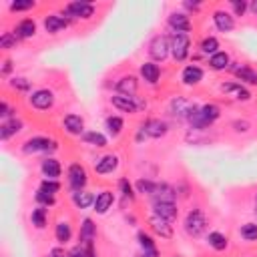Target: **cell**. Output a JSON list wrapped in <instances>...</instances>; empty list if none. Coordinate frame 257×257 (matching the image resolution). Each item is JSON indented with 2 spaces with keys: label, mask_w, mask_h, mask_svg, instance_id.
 Returning <instances> with one entry per match:
<instances>
[{
  "label": "cell",
  "mask_w": 257,
  "mask_h": 257,
  "mask_svg": "<svg viewBox=\"0 0 257 257\" xmlns=\"http://www.w3.org/2000/svg\"><path fill=\"white\" fill-rule=\"evenodd\" d=\"M20 151L24 155H38V153H46L48 157H52L54 151H58V141L44 137V135H34L30 139H26L20 145Z\"/></svg>",
  "instance_id": "obj_1"
},
{
  "label": "cell",
  "mask_w": 257,
  "mask_h": 257,
  "mask_svg": "<svg viewBox=\"0 0 257 257\" xmlns=\"http://www.w3.org/2000/svg\"><path fill=\"white\" fill-rule=\"evenodd\" d=\"M207 227H209V221H207V215H205V211L203 209H199V207H193V209H189V213L185 215V219H183V229H185V233L189 235V237H201L205 231H207Z\"/></svg>",
  "instance_id": "obj_2"
},
{
  "label": "cell",
  "mask_w": 257,
  "mask_h": 257,
  "mask_svg": "<svg viewBox=\"0 0 257 257\" xmlns=\"http://www.w3.org/2000/svg\"><path fill=\"white\" fill-rule=\"evenodd\" d=\"M70 22H76V20H90L96 12V6L88 0H72L68 4L62 6L60 10Z\"/></svg>",
  "instance_id": "obj_3"
},
{
  "label": "cell",
  "mask_w": 257,
  "mask_h": 257,
  "mask_svg": "<svg viewBox=\"0 0 257 257\" xmlns=\"http://www.w3.org/2000/svg\"><path fill=\"white\" fill-rule=\"evenodd\" d=\"M88 185V171L80 163H70L66 169V187L70 193L84 191Z\"/></svg>",
  "instance_id": "obj_4"
},
{
  "label": "cell",
  "mask_w": 257,
  "mask_h": 257,
  "mask_svg": "<svg viewBox=\"0 0 257 257\" xmlns=\"http://www.w3.org/2000/svg\"><path fill=\"white\" fill-rule=\"evenodd\" d=\"M169 42H171V56L175 62H185L191 56V36L189 34L171 32Z\"/></svg>",
  "instance_id": "obj_5"
},
{
  "label": "cell",
  "mask_w": 257,
  "mask_h": 257,
  "mask_svg": "<svg viewBox=\"0 0 257 257\" xmlns=\"http://www.w3.org/2000/svg\"><path fill=\"white\" fill-rule=\"evenodd\" d=\"M147 52L151 56L153 62H165L171 54V42H169V36L167 34H155L151 40H149V46H147Z\"/></svg>",
  "instance_id": "obj_6"
},
{
  "label": "cell",
  "mask_w": 257,
  "mask_h": 257,
  "mask_svg": "<svg viewBox=\"0 0 257 257\" xmlns=\"http://www.w3.org/2000/svg\"><path fill=\"white\" fill-rule=\"evenodd\" d=\"M54 102H56V94L52 88H46V86L34 88L28 94V104L36 110H50L54 106Z\"/></svg>",
  "instance_id": "obj_7"
},
{
  "label": "cell",
  "mask_w": 257,
  "mask_h": 257,
  "mask_svg": "<svg viewBox=\"0 0 257 257\" xmlns=\"http://www.w3.org/2000/svg\"><path fill=\"white\" fill-rule=\"evenodd\" d=\"M110 104L120 110V112H128V114H137L139 110H143L147 106V102L141 96H126V94H112L110 96Z\"/></svg>",
  "instance_id": "obj_8"
},
{
  "label": "cell",
  "mask_w": 257,
  "mask_h": 257,
  "mask_svg": "<svg viewBox=\"0 0 257 257\" xmlns=\"http://www.w3.org/2000/svg\"><path fill=\"white\" fill-rule=\"evenodd\" d=\"M195 108H197V104H195L193 100H189L187 96H181V94L173 96L171 102H169V114H171L173 118H177V120H187L189 114H191Z\"/></svg>",
  "instance_id": "obj_9"
},
{
  "label": "cell",
  "mask_w": 257,
  "mask_h": 257,
  "mask_svg": "<svg viewBox=\"0 0 257 257\" xmlns=\"http://www.w3.org/2000/svg\"><path fill=\"white\" fill-rule=\"evenodd\" d=\"M167 26L171 32H181V34H189L193 30V20L191 14H187L185 10H173L167 16Z\"/></svg>",
  "instance_id": "obj_10"
},
{
  "label": "cell",
  "mask_w": 257,
  "mask_h": 257,
  "mask_svg": "<svg viewBox=\"0 0 257 257\" xmlns=\"http://www.w3.org/2000/svg\"><path fill=\"white\" fill-rule=\"evenodd\" d=\"M219 90H221L225 96H229V98H233V100H237V102H249V100L253 98L251 90H249L245 84L237 82V80L221 82V84H219Z\"/></svg>",
  "instance_id": "obj_11"
},
{
  "label": "cell",
  "mask_w": 257,
  "mask_h": 257,
  "mask_svg": "<svg viewBox=\"0 0 257 257\" xmlns=\"http://www.w3.org/2000/svg\"><path fill=\"white\" fill-rule=\"evenodd\" d=\"M229 70L233 72V76L237 78V82L245 84V86H257V70L245 62H231Z\"/></svg>",
  "instance_id": "obj_12"
},
{
  "label": "cell",
  "mask_w": 257,
  "mask_h": 257,
  "mask_svg": "<svg viewBox=\"0 0 257 257\" xmlns=\"http://www.w3.org/2000/svg\"><path fill=\"white\" fill-rule=\"evenodd\" d=\"M211 20H213V26H215L219 32H223V34L233 32L235 26H237L235 16H233L229 10H225V8H215V10L211 12Z\"/></svg>",
  "instance_id": "obj_13"
},
{
  "label": "cell",
  "mask_w": 257,
  "mask_h": 257,
  "mask_svg": "<svg viewBox=\"0 0 257 257\" xmlns=\"http://www.w3.org/2000/svg\"><path fill=\"white\" fill-rule=\"evenodd\" d=\"M149 229H151V233H155L157 237H161V239H167V241H171L173 239V223L171 221H167V219H163V217H159V215H149Z\"/></svg>",
  "instance_id": "obj_14"
},
{
  "label": "cell",
  "mask_w": 257,
  "mask_h": 257,
  "mask_svg": "<svg viewBox=\"0 0 257 257\" xmlns=\"http://www.w3.org/2000/svg\"><path fill=\"white\" fill-rule=\"evenodd\" d=\"M42 26H44V30L48 34H58V32H62V30H66L70 26V20L62 12H50V14L44 16Z\"/></svg>",
  "instance_id": "obj_15"
},
{
  "label": "cell",
  "mask_w": 257,
  "mask_h": 257,
  "mask_svg": "<svg viewBox=\"0 0 257 257\" xmlns=\"http://www.w3.org/2000/svg\"><path fill=\"white\" fill-rule=\"evenodd\" d=\"M181 82L185 86H199L205 78V70L197 64V62H191V64H185L183 70H181Z\"/></svg>",
  "instance_id": "obj_16"
},
{
  "label": "cell",
  "mask_w": 257,
  "mask_h": 257,
  "mask_svg": "<svg viewBox=\"0 0 257 257\" xmlns=\"http://www.w3.org/2000/svg\"><path fill=\"white\" fill-rule=\"evenodd\" d=\"M141 124H143V128H145V133H147L149 139H163V137L169 135V122L163 120V118L153 116V118H147Z\"/></svg>",
  "instance_id": "obj_17"
},
{
  "label": "cell",
  "mask_w": 257,
  "mask_h": 257,
  "mask_svg": "<svg viewBox=\"0 0 257 257\" xmlns=\"http://www.w3.org/2000/svg\"><path fill=\"white\" fill-rule=\"evenodd\" d=\"M118 165H120L118 155L106 153V155H102V157H98V159L94 161V173H96V175H112V173L118 169Z\"/></svg>",
  "instance_id": "obj_18"
},
{
  "label": "cell",
  "mask_w": 257,
  "mask_h": 257,
  "mask_svg": "<svg viewBox=\"0 0 257 257\" xmlns=\"http://www.w3.org/2000/svg\"><path fill=\"white\" fill-rule=\"evenodd\" d=\"M62 128L70 137H82L84 135V118L76 112H68L62 116Z\"/></svg>",
  "instance_id": "obj_19"
},
{
  "label": "cell",
  "mask_w": 257,
  "mask_h": 257,
  "mask_svg": "<svg viewBox=\"0 0 257 257\" xmlns=\"http://www.w3.org/2000/svg\"><path fill=\"white\" fill-rule=\"evenodd\" d=\"M114 92L116 94H126V96H137V92H139V78L135 74H122L114 82Z\"/></svg>",
  "instance_id": "obj_20"
},
{
  "label": "cell",
  "mask_w": 257,
  "mask_h": 257,
  "mask_svg": "<svg viewBox=\"0 0 257 257\" xmlns=\"http://www.w3.org/2000/svg\"><path fill=\"white\" fill-rule=\"evenodd\" d=\"M153 215H159V217L175 223L177 217H179L177 201H159V203H153Z\"/></svg>",
  "instance_id": "obj_21"
},
{
  "label": "cell",
  "mask_w": 257,
  "mask_h": 257,
  "mask_svg": "<svg viewBox=\"0 0 257 257\" xmlns=\"http://www.w3.org/2000/svg\"><path fill=\"white\" fill-rule=\"evenodd\" d=\"M139 74H141V78H143L147 84L155 86V84H159V80H161V66H159L157 62H153V60H145V62L139 66Z\"/></svg>",
  "instance_id": "obj_22"
},
{
  "label": "cell",
  "mask_w": 257,
  "mask_h": 257,
  "mask_svg": "<svg viewBox=\"0 0 257 257\" xmlns=\"http://www.w3.org/2000/svg\"><path fill=\"white\" fill-rule=\"evenodd\" d=\"M38 169H40V173H42L44 179H56L58 181L60 175H62V165H60V161L56 157H44L40 161Z\"/></svg>",
  "instance_id": "obj_23"
},
{
  "label": "cell",
  "mask_w": 257,
  "mask_h": 257,
  "mask_svg": "<svg viewBox=\"0 0 257 257\" xmlns=\"http://www.w3.org/2000/svg\"><path fill=\"white\" fill-rule=\"evenodd\" d=\"M114 205V193L110 189H102L100 193H96L94 197V205H92V211L96 215H106L108 209H112Z\"/></svg>",
  "instance_id": "obj_24"
},
{
  "label": "cell",
  "mask_w": 257,
  "mask_h": 257,
  "mask_svg": "<svg viewBox=\"0 0 257 257\" xmlns=\"http://www.w3.org/2000/svg\"><path fill=\"white\" fill-rule=\"evenodd\" d=\"M36 20L34 18H22V20H18L16 24H14V28H12V32L18 36V40H30V38H34L36 36Z\"/></svg>",
  "instance_id": "obj_25"
},
{
  "label": "cell",
  "mask_w": 257,
  "mask_h": 257,
  "mask_svg": "<svg viewBox=\"0 0 257 257\" xmlns=\"http://www.w3.org/2000/svg\"><path fill=\"white\" fill-rule=\"evenodd\" d=\"M149 199H151V203H159V201H175V199H177V189L171 187V185L165 183V181H157L155 191H153V195H151Z\"/></svg>",
  "instance_id": "obj_26"
},
{
  "label": "cell",
  "mask_w": 257,
  "mask_h": 257,
  "mask_svg": "<svg viewBox=\"0 0 257 257\" xmlns=\"http://www.w3.org/2000/svg\"><path fill=\"white\" fill-rule=\"evenodd\" d=\"M94 239H96V223L90 217H84L78 227V243L90 245V243H94Z\"/></svg>",
  "instance_id": "obj_27"
},
{
  "label": "cell",
  "mask_w": 257,
  "mask_h": 257,
  "mask_svg": "<svg viewBox=\"0 0 257 257\" xmlns=\"http://www.w3.org/2000/svg\"><path fill=\"white\" fill-rule=\"evenodd\" d=\"M22 128H24V122H22V118H18V116L8 118V120H2V124H0V139L6 143V141H10L12 137H16Z\"/></svg>",
  "instance_id": "obj_28"
},
{
  "label": "cell",
  "mask_w": 257,
  "mask_h": 257,
  "mask_svg": "<svg viewBox=\"0 0 257 257\" xmlns=\"http://www.w3.org/2000/svg\"><path fill=\"white\" fill-rule=\"evenodd\" d=\"M231 62H233V60H231V54H229L227 50H219V52H215L213 56H209V58H207L209 68H211V70H215V72L229 70Z\"/></svg>",
  "instance_id": "obj_29"
},
{
  "label": "cell",
  "mask_w": 257,
  "mask_h": 257,
  "mask_svg": "<svg viewBox=\"0 0 257 257\" xmlns=\"http://www.w3.org/2000/svg\"><path fill=\"white\" fill-rule=\"evenodd\" d=\"M80 139H82V143H84V145L94 147V149H104V147L108 145L106 135H104V133H100V131H96V128L84 131V135H82Z\"/></svg>",
  "instance_id": "obj_30"
},
{
  "label": "cell",
  "mask_w": 257,
  "mask_h": 257,
  "mask_svg": "<svg viewBox=\"0 0 257 257\" xmlns=\"http://www.w3.org/2000/svg\"><path fill=\"white\" fill-rule=\"evenodd\" d=\"M54 239H56L58 245L70 243V239H72V225H70V221H66V219L56 221V225H54Z\"/></svg>",
  "instance_id": "obj_31"
},
{
  "label": "cell",
  "mask_w": 257,
  "mask_h": 257,
  "mask_svg": "<svg viewBox=\"0 0 257 257\" xmlns=\"http://www.w3.org/2000/svg\"><path fill=\"white\" fill-rule=\"evenodd\" d=\"M199 112H201V116H203V122H205L207 126H211V124L221 116V106H219L217 102H205V104L199 106Z\"/></svg>",
  "instance_id": "obj_32"
},
{
  "label": "cell",
  "mask_w": 257,
  "mask_h": 257,
  "mask_svg": "<svg viewBox=\"0 0 257 257\" xmlns=\"http://www.w3.org/2000/svg\"><path fill=\"white\" fill-rule=\"evenodd\" d=\"M104 128H106L108 137H112V139L120 137V133L124 131V120H122V116H118V114H108V116L104 118Z\"/></svg>",
  "instance_id": "obj_33"
},
{
  "label": "cell",
  "mask_w": 257,
  "mask_h": 257,
  "mask_svg": "<svg viewBox=\"0 0 257 257\" xmlns=\"http://www.w3.org/2000/svg\"><path fill=\"white\" fill-rule=\"evenodd\" d=\"M94 197L96 195H92L90 191H78V193H70V201H72V205L76 207V209H88V207H92L94 205Z\"/></svg>",
  "instance_id": "obj_34"
},
{
  "label": "cell",
  "mask_w": 257,
  "mask_h": 257,
  "mask_svg": "<svg viewBox=\"0 0 257 257\" xmlns=\"http://www.w3.org/2000/svg\"><path fill=\"white\" fill-rule=\"evenodd\" d=\"M30 223H32V227L38 229V231L46 229V225H48V209L36 205V207L30 211Z\"/></svg>",
  "instance_id": "obj_35"
},
{
  "label": "cell",
  "mask_w": 257,
  "mask_h": 257,
  "mask_svg": "<svg viewBox=\"0 0 257 257\" xmlns=\"http://www.w3.org/2000/svg\"><path fill=\"white\" fill-rule=\"evenodd\" d=\"M207 245L213 251H225L229 247V237L221 231H211V233H207Z\"/></svg>",
  "instance_id": "obj_36"
},
{
  "label": "cell",
  "mask_w": 257,
  "mask_h": 257,
  "mask_svg": "<svg viewBox=\"0 0 257 257\" xmlns=\"http://www.w3.org/2000/svg\"><path fill=\"white\" fill-rule=\"evenodd\" d=\"M221 50V44H219V40H217V36H205L201 42H199V54L201 56H213L215 52H219Z\"/></svg>",
  "instance_id": "obj_37"
},
{
  "label": "cell",
  "mask_w": 257,
  "mask_h": 257,
  "mask_svg": "<svg viewBox=\"0 0 257 257\" xmlns=\"http://www.w3.org/2000/svg\"><path fill=\"white\" fill-rule=\"evenodd\" d=\"M116 187H118V193L122 195V199H124V201H128V203H135V201H137V191H135V185H133V183H131L126 177L118 179Z\"/></svg>",
  "instance_id": "obj_38"
},
{
  "label": "cell",
  "mask_w": 257,
  "mask_h": 257,
  "mask_svg": "<svg viewBox=\"0 0 257 257\" xmlns=\"http://www.w3.org/2000/svg\"><path fill=\"white\" fill-rule=\"evenodd\" d=\"M155 185H157V181L141 177V179H137V181H135V191H137V195L151 197V195H153V191H155Z\"/></svg>",
  "instance_id": "obj_39"
},
{
  "label": "cell",
  "mask_w": 257,
  "mask_h": 257,
  "mask_svg": "<svg viewBox=\"0 0 257 257\" xmlns=\"http://www.w3.org/2000/svg\"><path fill=\"white\" fill-rule=\"evenodd\" d=\"M8 86L12 90H16V92H28V94L32 92V82L26 76H12L8 80Z\"/></svg>",
  "instance_id": "obj_40"
},
{
  "label": "cell",
  "mask_w": 257,
  "mask_h": 257,
  "mask_svg": "<svg viewBox=\"0 0 257 257\" xmlns=\"http://www.w3.org/2000/svg\"><path fill=\"white\" fill-rule=\"evenodd\" d=\"M239 235H241V239L243 241H247V243H255L257 241V223H243L241 227H239Z\"/></svg>",
  "instance_id": "obj_41"
},
{
  "label": "cell",
  "mask_w": 257,
  "mask_h": 257,
  "mask_svg": "<svg viewBox=\"0 0 257 257\" xmlns=\"http://www.w3.org/2000/svg\"><path fill=\"white\" fill-rule=\"evenodd\" d=\"M68 257H96V253H94V243H90V245L76 243V245L68 251Z\"/></svg>",
  "instance_id": "obj_42"
},
{
  "label": "cell",
  "mask_w": 257,
  "mask_h": 257,
  "mask_svg": "<svg viewBox=\"0 0 257 257\" xmlns=\"http://www.w3.org/2000/svg\"><path fill=\"white\" fill-rule=\"evenodd\" d=\"M34 201H36V205L50 209V207L56 205V195H50V193H44L42 189H36V193H34Z\"/></svg>",
  "instance_id": "obj_43"
},
{
  "label": "cell",
  "mask_w": 257,
  "mask_h": 257,
  "mask_svg": "<svg viewBox=\"0 0 257 257\" xmlns=\"http://www.w3.org/2000/svg\"><path fill=\"white\" fill-rule=\"evenodd\" d=\"M16 46H18V36L12 30H4L2 36H0V48L2 50H12Z\"/></svg>",
  "instance_id": "obj_44"
},
{
  "label": "cell",
  "mask_w": 257,
  "mask_h": 257,
  "mask_svg": "<svg viewBox=\"0 0 257 257\" xmlns=\"http://www.w3.org/2000/svg\"><path fill=\"white\" fill-rule=\"evenodd\" d=\"M137 241H139V247L141 251H149V249H157V243H155V237L147 231H139L137 233Z\"/></svg>",
  "instance_id": "obj_45"
},
{
  "label": "cell",
  "mask_w": 257,
  "mask_h": 257,
  "mask_svg": "<svg viewBox=\"0 0 257 257\" xmlns=\"http://www.w3.org/2000/svg\"><path fill=\"white\" fill-rule=\"evenodd\" d=\"M36 6L34 0H12L8 4V10L10 12H26V10H32Z\"/></svg>",
  "instance_id": "obj_46"
},
{
  "label": "cell",
  "mask_w": 257,
  "mask_h": 257,
  "mask_svg": "<svg viewBox=\"0 0 257 257\" xmlns=\"http://www.w3.org/2000/svg\"><path fill=\"white\" fill-rule=\"evenodd\" d=\"M229 12L233 14V16H245L247 14V10H249V2H245V0H231L229 2Z\"/></svg>",
  "instance_id": "obj_47"
},
{
  "label": "cell",
  "mask_w": 257,
  "mask_h": 257,
  "mask_svg": "<svg viewBox=\"0 0 257 257\" xmlns=\"http://www.w3.org/2000/svg\"><path fill=\"white\" fill-rule=\"evenodd\" d=\"M60 181H56V179H42L40 181V185H38V189H42L44 193H50V195H56L58 191H60Z\"/></svg>",
  "instance_id": "obj_48"
},
{
  "label": "cell",
  "mask_w": 257,
  "mask_h": 257,
  "mask_svg": "<svg viewBox=\"0 0 257 257\" xmlns=\"http://www.w3.org/2000/svg\"><path fill=\"white\" fill-rule=\"evenodd\" d=\"M231 128H233V133H237V135H245V133H249V128H251V122H249L247 118H235V120L231 122Z\"/></svg>",
  "instance_id": "obj_49"
},
{
  "label": "cell",
  "mask_w": 257,
  "mask_h": 257,
  "mask_svg": "<svg viewBox=\"0 0 257 257\" xmlns=\"http://www.w3.org/2000/svg\"><path fill=\"white\" fill-rule=\"evenodd\" d=\"M14 112H16V108H12V106H10L6 100H2V102H0V116H2V120L14 118V116H16Z\"/></svg>",
  "instance_id": "obj_50"
},
{
  "label": "cell",
  "mask_w": 257,
  "mask_h": 257,
  "mask_svg": "<svg viewBox=\"0 0 257 257\" xmlns=\"http://www.w3.org/2000/svg\"><path fill=\"white\" fill-rule=\"evenodd\" d=\"M181 6H183V10H185L187 14H191V12L195 14V12H199V10L203 8V4H201V2H191V0H183V4H181Z\"/></svg>",
  "instance_id": "obj_51"
},
{
  "label": "cell",
  "mask_w": 257,
  "mask_h": 257,
  "mask_svg": "<svg viewBox=\"0 0 257 257\" xmlns=\"http://www.w3.org/2000/svg\"><path fill=\"white\" fill-rule=\"evenodd\" d=\"M46 257H68V251H64V247L58 245V247H52V249L46 253Z\"/></svg>",
  "instance_id": "obj_52"
},
{
  "label": "cell",
  "mask_w": 257,
  "mask_h": 257,
  "mask_svg": "<svg viewBox=\"0 0 257 257\" xmlns=\"http://www.w3.org/2000/svg\"><path fill=\"white\" fill-rule=\"evenodd\" d=\"M10 70H12V60H10V58H4V60H2V68H0V74L6 78V76L10 74Z\"/></svg>",
  "instance_id": "obj_53"
},
{
  "label": "cell",
  "mask_w": 257,
  "mask_h": 257,
  "mask_svg": "<svg viewBox=\"0 0 257 257\" xmlns=\"http://www.w3.org/2000/svg\"><path fill=\"white\" fill-rule=\"evenodd\" d=\"M149 137H147V133H145V128H143V124H139V128H137V133H135V143H145Z\"/></svg>",
  "instance_id": "obj_54"
},
{
  "label": "cell",
  "mask_w": 257,
  "mask_h": 257,
  "mask_svg": "<svg viewBox=\"0 0 257 257\" xmlns=\"http://www.w3.org/2000/svg\"><path fill=\"white\" fill-rule=\"evenodd\" d=\"M145 257H161V253H159V249H149V251H141Z\"/></svg>",
  "instance_id": "obj_55"
},
{
  "label": "cell",
  "mask_w": 257,
  "mask_h": 257,
  "mask_svg": "<svg viewBox=\"0 0 257 257\" xmlns=\"http://www.w3.org/2000/svg\"><path fill=\"white\" fill-rule=\"evenodd\" d=\"M249 10H251V12H253V14H255V16H257V0H255V2H251V4H249Z\"/></svg>",
  "instance_id": "obj_56"
},
{
  "label": "cell",
  "mask_w": 257,
  "mask_h": 257,
  "mask_svg": "<svg viewBox=\"0 0 257 257\" xmlns=\"http://www.w3.org/2000/svg\"><path fill=\"white\" fill-rule=\"evenodd\" d=\"M255 215H257V193H255Z\"/></svg>",
  "instance_id": "obj_57"
},
{
  "label": "cell",
  "mask_w": 257,
  "mask_h": 257,
  "mask_svg": "<svg viewBox=\"0 0 257 257\" xmlns=\"http://www.w3.org/2000/svg\"><path fill=\"white\" fill-rule=\"evenodd\" d=\"M135 257H145V255H143V253H139V255H135Z\"/></svg>",
  "instance_id": "obj_58"
}]
</instances>
